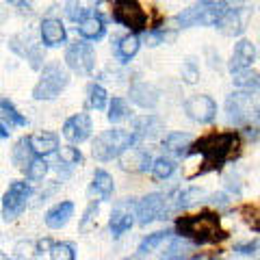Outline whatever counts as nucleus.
<instances>
[{"label":"nucleus","instance_id":"1","mask_svg":"<svg viewBox=\"0 0 260 260\" xmlns=\"http://www.w3.org/2000/svg\"><path fill=\"white\" fill-rule=\"evenodd\" d=\"M176 232H178V237L191 241L193 245H208V243L223 241L228 237L221 230V223H219V217L215 213L178 217Z\"/></svg>","mask_w":260,"mask_h":260},{"label":"nucleus","instance_id":"2","mask_svg":"<svg viewBox=\"0 0 260 260\" xmlns=\"http://www.w3.org/2000/svg\"><path fill=\"white\" fill-rule=\"evenodd\" d=\"M237 150H239V135L219 133V135H208L204 139H200L191 148V154H200L204 158V165L208 167H219Z\"/></svg>","mask_w":260,"mask_h":260},{"label":"nucleus","instance_id":"3","mask_svg":"<svg viewBox=\"0 0 260 260\" xmlns=\"http://www.w3.org/2000/svg\"><path fill=\"white\" fill-rule=\"evenodd\" d=\"M225 117L232 126H251L260 121V95L239 89L225 98Z\"/></svg>","mask_w":260,"mask_h":260},{"label":"nucleus","instance_id":"4","mask_svg":"<svg viewBox=\"0 0 260 260\" xmlns=\"http://www.w3.org/2000/svg\"><path fill=\"white\" fill-rule=\"evenodd\" d=\"M135 141H137V135L133 130H126V128L104 130V133L95 137V141L91 145V154L95 160L107 162L113 158H119L126 150L135 148Z\"/></svg>","mask_w":260,"mask_h":260},{"label":"nucleus","instance_id":"5","mask_svg":"<svg viewBox=\"0 0 260 260\" xmlns=\"http://www.w3.org/2000/svg\"><path fill=\"white\" fill-rule=\"evenodd\" d=\"M228 5L223 0H200L198 5L189 7L176 15V24L182 28L191 26H217L219 20L225 15Z\"/></svg>","mask_w":260,"mask_h":260},{"label":"nucleus","instance_id":"6","mask_svg":"<svg viewBox=\"0 0 260 260\" xmlns=\"http://www.w3.org/2000/svg\"><path fill=\"white\" fill-rule=\"evenodd\" d=\"M68 83H70L68 72L59 63H50L42 70V76H39L37 85L32 87V98L35 100H54L68 87Z\"/></svg>","mask_w":260,"mask_h":260},{"label":"nucleus","instance_id":"7","mask_svg":"<svg viewBox=\"0 0 260 260\" xmlns=\"http://www.w3.org/2000/svg\"><path fill=\"white\" fill-rule=\"evenodd\" d=\"M65 63L68 68L78 76H89L95 68V52L91 44H87V39L74 42L68 50H65Z\"/></svg>","mask_w":260,"mask_h":260},{"label":"nucleus","instance_id":"8","mask_svg":"<svg viewBox=\"0 0 260 260\" xmlns=\"http://www.w3.org/2000/svg\"><path fill=\"white\" fill-rule=\"evenodd\" d=\"M113 20L130 30H143L145 24H148V15L141 9L139 0H115Z\"/></svg>","mask_w":260,"mask_h":260},{"label":"nucleus","instance_id":"9","mask_svg":"<svg viewBox=\"0 0 260 260\" xmlns=\"http://www.w3.org/2000/svg\"><path fill=\"white\" fill-rule=\"evenodd\" d=\"M30 184L26 182H11V186L7 189L5 198H3V217L5 219H15L28 204L30 198Z\"/></svg>","mask_w":260,"mask_h":260},{"label":"nucleus","instance_id":"10","mask_svg":"<svg viewBox=\"0 0 260 260\" xmlns=\"http://www.w3.org/2000/svg\"><path fill=\"white\" fill-rule=\"evenodd\" d=\"M165 206H167V195L162 193H150L141 198L135 204V213H137V221L141 225H148L156 219H162L165 215Z\"/></svg>","mask_w":260,"mask_h":260},{"label":"nucleus","instance_id":"11","mask_svg":"<svg viewBox=\"0 0 260 260\" xmlns=\"http://www.w3.org/2000/svg\"><path fill=\"white\" fill-rule=\"evenodd\" d=\"M184 113L198 124H210L217 117V102L210 95H191L184 102Z\"/></svg>","mask_w":260,"mask_h":260},{"label":"nucleus","instance_id":"12","mask_svg":"<svg viewBox=\"0 0 260 260\" xmlns=\"http://www.w3.org/2000/svg\"><path fill=\"white\" fill-rule=\"evenodd\" d=\"M200 198H204V191L195 189V186L174 191L172 195H167V206H165V215H162V219H167L174 213H180V210H186L189 206H193L195 202H200Z\"/></svg>","mask_w":260,"mask_h":260},{"label":"nucleus","instance_id":"13","mask_svg":"<svg viewBox=\"0 0 260 260\" xmlns=\"http://www.w3.org/2000/svg\"><path fill=\"white\" fill-rule=\"evenodd\" d=\"M91 117L87 113H78V115H72L68 121L63 124V137L72 143H83L91 137Z\"/></svg>","mask_w":260,"mask_h":260},{"label":"nucleus","instance_id":"14","mask_svg":"<svg viewBox=\"0 0 260 260\" xmlns=\"http://www.w3.org/2000/svg\"><path fill=\"white\" fill-rule=\"evenodd\" d=\"M128 206H130V202H121V204L113 208L111 219H109V230L113 234V239H119L121 234H126L135 223L137 213H133Z\"/></svg>","mask_w":260,"mask_h":260},{"label":"nucleus","instance_id":"15","mask_svg":"<svg viewBox=\"0 0 260 260\" xmlns=\"http://www.w3.org/2000/svg\"><path fill=\"white\" fill-rule=\"evenodd\" d=\"M254 61H256V46L251 42H247V39H241V42H237V46H234V50H232L230 72L232 74L247 72Z\"/></svg>","mask_w":260,"mask_h":260},{"label":"nucleus","instance_id":"16","mask_svg":"<svg viewBox=\"0 0 260 260\" xmlns=\"http://www.w3.org/2000/svg\"><path fill=\"white\" fill-rule=\"evenodd\" d=\"M39 35H42V44L48 48H59L65 44L68 39V30H65L63 22L56 18H48L42 22V28H39Z\"/></svg>","mask_w":260,"mask_h":260},{"label":"nucleus","instance_id":"17","mask_svg":"<svg viewBox=\"0 0 260 260\" xmlns=\"http://www.w3.org/2000/svg\"><path fill=\"white\" fill-rule=\"evenodd\" d=\"M130 100L141 109H154L160 100L158 89L150 83H135L130 87Z\"/></svg>","mask_w":260,"mask_h":260},{"label":"nucleus","instance_id":"18","mask_svg":"<svg viewBox=\"0 0 260 260\" xmlns=\"http://www.w3.org/2000/svg\"><path fill=\"white\" fill-rule=\"evenodd\" d=\"M162 148H165L172 156L182 158L186 154H191L193 148V137L189 133H169L162 139Z\"/></svg>","mask_w":260,"mask_h":260},{"label":"nucleus","instance_id":"19","mask_svg":"<svg viewBox=\"0 0 260 260\" xmlns=\"http://www.w3.org/2000/svg\"><path fill=\"white\" fill-rule=\"evenodd\" d=\"M74 215V204L72 202H59V204H54L50 210L46 213L44 221L48 228H52V230H61Z\"/></svg>","mask_w":260,"mask_h":260},{"label":"nucleus","instance_id":"20","mask_svg":"<svg viewBox=\"0 0 260 260\" xmlns=\"http://www.w3.org/2000/svg\"><path fill=\"white\" fill-rule=\"evenodd\" d=\"M154 165V158L150 156V152L130 148L121 154V167L124 169H137V172H148Z\"/></svg>","mask_w":260,"mask_h":260},{"label":"nucleus","instance_id":"21","mask_svg":"<svg viewBox=\"0 0 260 260\" xmlns=\"http://www.w3.org/2000/svg\"><path fill=\"white\" fill-rule=\"evenodd\" d=\"M30 145H32V152H35V156H50L59 150V137L54 133H35L30 137Z\"/></svg>","mask_w":260,"mask_h":260},{"label":"nucleus","instance_id":"22","mask_svg":"<svg viewBox=\"0 0 260 260\" xmlns=\"http://www.w3.org/2000/svg\"><path fill=\"white\" fill-rule=\"evenodd\" d=\"M217 28L223 32V35L228 37H237L243 32V28H245V22H243V13L241 9H228L225 15L221 20H219Z\"/></svg>","mask_w":260,"mask_h":260},{"label":"nucleus","instance_id":"23","mask_svg":"<svg viewBox=\"0 0 260 260\" xmlns=\"http://www.w3.org/2000/svg\"><path fill=\"white\" fill-rule=\"evenodd\" d=\"M162 130V121L156 115H143L135 119V130L133 133L137 135V139H152L156 137Z\"/></svg>","mask_w":260,"mask_h":260},{"label":"nucleus","instance_id":"24","mask_svg":"<svg viewBox=\"0 0 260 260\" xmlns=\"http://www.w3.org/2000/svg\"><path fill=\"white\" fill-rule=\"evenodd\" d=\"M78 32L80 37L87 39V42H98V39L104 37V32H107V26H104V20L100 15H89L85 22L78 24Z\"/></svg>","mask_w":260,"mask_h":260},{"label":"nucleus","instance_id":"25","mask_svg":"<svg viewBox=\"0 0 260 260\" xmlns=\"http://www.w3.org/2000/svg\"><path fill=\"white\" fill-rule=\"evenodd\" d=\"M139 48H141L139 35L130 32V35H124V37H121L119 42L115 44V54H117V59H119L121 63H128L137 52H139Z\"/></svg>","mask_w":260,"mask_h":260},{"label":"nucleus","instance_id":"26","mask_svg":"<svg viewBox=\"0 0 260 260\" xmlns=\"http://www.w3.org/2000/svg\"><path fill=\"white\" fill-rule=\"evenodd\" d=\"M32 158H35V152H32V145H30V137H24V139L15 143V148L11 152V160L15 167L26 169Z\"/></svg>","mask_w":260,"mask_h":260},{"label":"nucleus","instance_id":"27","mask_svg":"<svg viewBox=\"0 0 260 260\" xmlns=\"http://www.w3.org/2000/svg\"><path fill=\"white\" fill-rule=\"evenodd\" d=\"M169 237H172V232H169V230H158V232L148 234V237H145V239L139 243V247H137V254H139V256L152 254V251L156 249V247H160Z\"/></svg>","mask_w":260,"mask_h":260},{"label":"nucleus","instance_id":"28","mask_svg":"<svg viewBox=\"0 0 260 260\" xmlns=\"http://www.w3.org/2000/svg\"><path fill=\"white\" fill-rule=\"evenodd\" d=\"M89 11H91V3L89 0H68V5H65L68 18L76 24L85 22L89 18Z\"/></svg>","mask_w":260,"mask_h":260},{"label":"nucleus","instance_id":"29","mask_svg":"<svg viewBox=\"0 0 260 260\" xmlns=\"http://www.w3.org/2000/svg\"><path fill=\"white\" fill-rule=\"evenodd\" d=\"M91 189H93L98 195H100V198L109 200L111 195H113V189H115L111 174H107L104 169H98V172L93 174V184H91Z\"/></svg>","mask_w":260,"mask_h":260},{"label":"nucleus","instance_id":"30","mask_svg":"<svg viewBox=\"0 0 260 260\" xmlns=\"http://www.w3.org/2000/svg\"><path fill=\"white\" fill-rule=\"evenodd\" d=\"M0 109H3V121L7 126H26L28 124V119L24 117V115H20L18 111H15V107L13 104L7 100V98H3V102H0Z\"/></svg>","mask_w":260,"mask_h":260},{"label":"nucleus","instance_id":"31","mask_svg":"<svg viewBox=\"0 0 260 260\" xmlns=\"http://www.w3.org/2000/svg\"><path fill=\"white\" fill-rule=\"evenodd\" d=\"M234 85L239 89H247V91H260V72H241L234 74Z\"/></svg>","mask_w":260,"mask_h":260},{"label":"nucleus","instance_id":"32","mask_svg":"<svg viewBox=\"0 0 260 260\" xmlns=\"http://www.w3.org/2000/svg\"><path fill=\"white\" fill-rule=\"evenodd\" d=\"M89 107L95 109V111H102V109H107V104H109V93H107V89L100 87V85H89Z\"/></svg>","mask_w":260,"mask_h":260},{"label":"nucleus","instance_id":"33","mask_svg":"<svg viewBox=\"0 0 260 260\" xmlns=\"http://www.w3.org/2000/svg\"><path fill=\"white\" fill-rule=\"evenodd\" d=\"M26 172V178L30 182H42L44 178H46V174H48V162H46V158H42V156H35L30 160V165L24 169Z\"/></svg>","mask_w":260,"mask_h":260},{"label":"nucleus","instance_id":"34","mask_svg":"<svg viewBox=\"0 0 260 260\" xmlns=\"http://www.w3.org/2000/svg\"><path fill=\"white\" fill-rule=\"evenodd\" d=\"M176 172V162L172 158H165V156H160V158H154V165H152V174L156 180H165V178H169Z\"/></svg>","mask_w":260,"mask_h":260},{"label":"nucleus","instance_id":"35","mask_svg":"<svg viewBox=\"0 0 260 260\" xmlns=\"http://www.w3.org/2000/svg\"><path fill=\"white\" fill-rule=\"evenodd\" d=\"M128 104H126V100L124 98H113L111 100V104H109V121L111 124H117V121H121V119H126L128 117Z\"/></svg>","mask_w":260,"mask_h":260},{"label":"nucleus","instance_id":"36","mask_svg":"<svg viewBox=\"0 0 260 260\" xmlns=\"http://www.w3.org/2000/svg\"><path fill=\"white\" fill-rule=\"evenodd\" d=\"M50 260H76V251L72 243H54L50 247Z\"/></svg>","mask_w":260,"mask_h":260},{"label":"nucleus","instance_id":"37","mask_svg":"<svg viewBox=\"0 0 260 260\" xmlns=\"http://www.w3.org/2000/svg\"><path fill=\"white\" fill-rule=\"evenodd\" d=\"M59 160L63 162V165H80L83 162V154H80L78 148H74V145H63V148L59 150Z\"/></svg>","mask_w":260,"mask_h":260},{"label":"nucleus","instance_id":"38","mask_svg":"<svg viewBox=\"0 0 260 260\" xmlns=\"http://www.w3.org/2000/svg\"><path fill=\"white\" fill-rule=\"evenodd\" d=\"M243 221H245L254 232H260V206H243L241 208Z\"/></svg>","mask_w":260,"mask_h":260},{"label":"nucleus","instance_id":"39","mask_svg":"<svg viewBox=\"0 0 260 260\" xmlns=\"http://www.w3.org/2000/svg\"><path fill=\"white\" fill-rule=\"evenodd\" d=\"M182 78H184V83H198V78H200V68H198V63L195 61H184L182 63Z\"/></svg>","mask_w":260,"mask_h":260},{"label":"nucleus","instance_id":"40","mask_svg":"<svg viewBox=\"0 0 260 260\" xmlns=\"http://www.w3.org/2000/svg\"><path fill=\"white\" fill-rule=\"evenodd\" d=\"M258 249H260V241H249V243H239V245H234V251H237L239 256L258 254Z\"/></svg>","mask_w":260,"mask_h":260},{"label":"nucleus","instance_id":"41","mask_svg":"<svg viewBox=\"0 0 260 260\" xmlns=\"http://www.w3.org/2000/svg\"><path fill=\"white\" fill-rule=\"evenodd\" d=\"M95 213H98V202H91V204H89V208L85 210L83 219H80V223H78L80 232H87V230H89V223L93 221V215H95Z\"/></svg>","mask_w":260,"mask_h":260},{"label":"nucleus","instance_id":"42","mask_svg":"<svg viewBox=\"0 0 260 260\" xmlns=\"http://www.w3.org/2000/svg\"><path fill=\"white\" fill-rule=\"evenodd\" d=\"M143 39H145V44L148 46H158V44L165 42L167 37H165V32H160V30H148L143 35Z\"/></svg>","mask_w":260,"mask_h":260},{"label":"nucleus","instance_id":"43","mask_svg":"<svg viewBox=\"0 0 260 260\" xmlns=\"http://www.w3.org/2000/svg\"><path fill=\"white\" fill-rule=\"evenodd\" d=\"M213 204H219V206H225L228 204V195H223V193H219V195H213Z\"/></svg>","mask_w":260,"mask_h":260},{"label":"nucleus","instance_id":"44","mask_svg":"<svg viewBox=\"0 0 260 260\" xmlns=\"http://www.w3.org/2000/svg\"><path fill=\"white\" fill-rule=\"evenodd\" d=\"M9 128H11V126H7L5 121H3V124H0V137H3V139H7V137L11 135V130H9Z\"/></svg>","mask_w":260,"mask_h":260},{"label":"nucleus","instance_id":"45","mask_svg":"<svg viewBox=\"0 0 260 260\" xmlns=\"http://www.w3.org/2000/svg\"><path fill=\"white\" fill-rule=\"evenodd\" d=\"M191 260H221V258H215V256H195V258H191Z\"/></svg>","mask_w":260,"mask_h":260},{"label":"nucleus","instance_id":"46","mask_svg":"<svg viewBox=\"0 0 260 260\" xmlns=\"http://www.w3.org/2000/svg\"><path fill=\"white\" fill-rule=\"evenodd\" d=\"M124 260H141V256L137 254V256H130V258H124Z\"/></svg>","mask_w":260,"mask_h":260},{"label":"nucleus","instance_id":"47","mask_svg":"<svg viewBox=\"0 0 260 260\" xmlns=\"http://www.w3.org/2000/svg\"><path fill=\"white\" fill-rule=\"evenodd\" d=\"M0 260H11L9 256H7V254H3V256H0Z\"/></svg>","mask_w":260,"mask_h":260}]
</instances>
